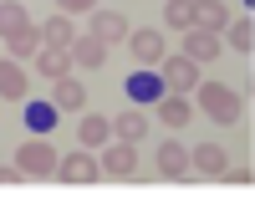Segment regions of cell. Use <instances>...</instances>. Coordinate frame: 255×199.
Returning a JSON list of instances; mask_svg holds the SVG:
<instances>
[{
    "label": "cell",
    "mask_w": 255,
    "mask_h": 199,
    "mask_svg": "<svg viewBox=\"0 0 255 199\" xmlns=\"http://www.w3.org/2000/svg\"><path fill=\"white\" fill-rule=\"evenodd\" d=\"M15 174H26V179H46V174H56V148L46 138H31V143H20L15 148Z\"/></svg>",
    "instance_id": "1"
},
{
    "label": "cell",
    "mask_w": 255,
    "mask_h": 199,
    "mask_svg": "<svg viewBox=\"0 0 255 199\" xmlns=\"http://www.w3.org/2000/svg\"><path fill=\"white\" fill-rule=\"evenodd\" d=\"M199 102H204V113L215 118V123H240V97L230 92V87H220V82H204V92H199Z\"/></svg>",
    "instance_id": "2"
},
{
    "label": "cell",
    "mask_w": 255,
    "mask_h": 199,
    "mask_svg": "<svg viewBox=\"0 0 255 199\" xmlns=\"http://www.w3.org/2000/svg\"><path fill=\"white\" fill-rule=\"evenodd\" d=\"M163 87L168 92H189V87H199V61H189V56H163Z\"/></svg>",
    "instance_id": "3"
},
{
    "label": "cell",
    "mask_w": 255,
    "mask_h": 199,
    "mask_svg": "<svg viewBox=\"0 0 255 199\" xmlns=\"http://www.w3.org/2000/svg\"><path fill=\"white\" fill-rule=\"evenodd\" d=\"M163 92H168V87H163V77L153 72V66H138V72L128 77V97H133L138 107H153Z\"/></svg>",
    "instance_id": "4"
},
{
    "label": "cell",
    "mask_w": 255,
    "mask_h": 199,
    "mask_svg": "<svg viewBox=\"0 0 255 199\" xmlns=\"http://www.w3.org/2000/svg\"><path fill=\"white\" fill-rule=\"evenodd\" d=\"M56 174H61V179H67V184H92L97 174H102V164L92 159L87 148H77L72 159H56Z\"/></svg>",
    "instance_id": "5"
},
{
    "label": "cell",
    "mask_w": 255,
    "mask_h": 199,
    "mask_svg": "<svg viewBox=\"0 0 255 199\" xmlns=\"http://www.w3.org/2000/svg\"><path fill=\"white\" fill-rule=\"evenodd\" d=\"M128 46H133V56H138L143 66H158V61H163V31H153V26L128 31Z\"/></svg>",
    "instance_id": "6"
},
{
    "label": "cell",
    "mask_w": 255,
    "mask_h": 199,
    "mask_svg": "<svg viewBox=\"0 0 255 199\" xmlns=\"http://www.w3.org/2000/svg\"><path fill=\"white\" fill-rule=\"evenodd\" d=\"M184 56H189V61H215V56H220V31L189 26V36H184Z\"/></svg>",
    "instance_id": "7"
},
{
    "label": "cell",
    "mask_w": 255,
    "mask_h": 199,
    "mask_svg": "<svg viewBox=\"0 0 255 199\" xmlns=\"http://www.w3.org/2000/svg\"><path fill=\"white\" fill-rule=\"evenodd\" d=\"M51 102H56V113H82V107H87V87H82V82L67 72V77H56Z\"/></svg>",
    "instance_id": "8"
},
{
    "label": "cell",
    "mask_w": 255,
    "mask_h": 199,
    "mask_svg": "<svg viewBox=\"0 0 255 199\" xmlns=\"http://www.w3.org/2000/svg\"><path fill=\"white\" fill-rule=\"evenodd\" d=\"M102 174H108V179H133V174H138V153H133V143L118 138V148H108V159H102Z\"/></svg>",
    "instance_id": "9"
},
{
    "label": "cell",
    "mask_w": 255,
    "mask_h": 199,
    "mask_svg": "<svg viewBox=\"0 0 255 199\" xmlns=\"http://www.w3.org/2000/svg\"><path fill=\"white\" fill-rule=\"evenodd\" d=\"M189 169H199L204 179H220L225 174V148L220 143H199L194 153H189Z\"/></svg>",
    "instance_id": "10"
},
{
    "label": "cell",
    "mask_w": 255,
    "mask_h": 199,
    "mask_svg": "<svg viewBox=\"0 0 255 199\" xmlns=\"http://www.w3.org/2000/svg\"><path fill=\"white\" fill-rule=\"evenodd\" d=\"M67 51H72V61L82 66V72H92V66H102V61H108V46H102L97 36H77Z\"/></svg>",
    "instance_id": "11"
},
{
    "label": "cell",
    "mask_w": 255,
    "mask_h": 199,
    "mask_svg": "<svg viewBox=\"0 0 255 199\" xmlns=\"http://www.w3.org/2000/svg\"><path fill=\"white\" fill-rule=\"evenodd\" d=\"M36 66H41V77H46V82H56V77L72 72V51H67V46H41V51H36Z\"/></svg>",
    "instance_id": "12"
},
{
    "label": "cell",
    "mask_w": 255,
    "mask_h": 199,
    "mask_svg": "<svg viewBox=\"0 0 255 199\" xmlns=\"http://www.w3.org/2000/svg\"><path fill=\"white\" fill-rule=\"evenodd\" d=\"M87 36H97L102 46H108V41H123L128 36V20L118 15V10H92V31Z\"/></svg>",
    "instance_id": "13"
},
{
    "label": "cell",
    "mask_w": 255,
    "mask_h": 199,
    "mask_svg": "<svg viewBox=\"0 0 255 199\" xmlns=\"http://www.w3.org/2000/svg\"><path fill=\"white\" fill-rule=\"evenodd\" d=\"M108 138H113V123H108V118L82 113V123H77V143H82V148H97V143H108Z\"/></svg>",
    "instance_id": "14"
},
{
    "label": "cell",
    "mask_w": 255,
    "mask_h": 199,
    "mask_svg": "<svg viewBox=\"0 0 255 199\" xmlns=\"http://www.w3.org/2000/svg\"><path fill=\"white\" fill-rule=\"evenodd\" d=\"M153 164H158V174H163V179H184V174H189V148H179V143H163Z\"/></svg>",
    "instance_id": "15"
},
{
    "label": "cell",
    "mask_w": 255,
    "mask_h": 199,
    "mask_svg": "<svg viewBox=\"0 0 255 199\" xmlns=\"http://www.w3.org/2000/svg\"><path fill=\"white\" fill-rule=\"evenodd\" d=\"M153 107H158V123H163V128H184V123H189V102H184L179 92H163Z\"/></svg>",
    "instance_id": "16"
},
{
    "label": "cell",
    "mask_w": 255,
    "mask_h": 199,
    "mask_svg": "<svg viewBox=\"0 0 255 199\" xmlns=\"http://www.w3.org/2000/svg\"><path fill=\"white\" fill-rule=\"evenodd\" d=\"M56 118H61V113H56V102H26V128L41 133V138L56 128Z\"/></svg>",
    "instance_id": "17"
},
{
    "label": "cell",
    "mask_w": 255,
    "mask_h": 199,
    "mask_svg": "<svg viewBox=\"0 0 255 199\" xmlns=\"http://www.w3.org/2000/svg\"><path fill=\"white\" fill-rule=\"evenodd\" d=\"M108 123H113V133H118V138H123V143H138V138H143V133H148V118L138 113V107H128V113H123V118H108Z\"/></svg>",
    "instance_id": "18"
},
{
    "label": "cell",
    "mask_w": 255,
    "mask_h": 199,
    "mask_svg": "<svg viewBox=\"0 0 255 199\" xmlns=\"http://www.w3.org/2000/svg\"><path fill=\"white\" fill-rule=\"evenodd\" d=\"M5 46H10V56H36L41 51V26H20L15 36H5Z\"/></svg>",
    "instance_id": "19"
},
{
    "label": "cell",
    "mask_w": 255,
    "mask_h": 199,
    "mask_svg": "<svg viewBox=\"0 0 255 199\" xmlns=\"http://www.w3.org/2000/svg\"><path fill=\"white\" fill-rule=\"evenodd\" d=\"M168 26H179V31H189V26H199V0H168Z\"/></svg>",
    "instance_id": "20"
},
{
    "label": "cell",
    "mask_w": 255,
    "mask_h": 199,
    "mask_svg": "<svg viewBox=\"0 0 255 199\" xmlns=\"http://www.w3.org/2000/svg\"><path fill=\"white\" fill-rule=\"evenodd\" d=\"M41 41H46V46H72L77 31H72V20H67V15H51L46 26H41Z\"/></svg>",
    "instance_id": "21"
},
{
    "label": "cell",
    "mask_w": 255,
    "mask_h": 199,
    "mask_svg": "<svg viewBox=\"0 0 255 199\" xmlns=\"http://www.w3.org/2000/svg\"><path fill=\"white\" fill-rule=\"evenodd\" d=\"M0 97H26V72L15 61H0Z\"/></svg>",
    "instance_id": "22"
},
{
    "label": "cell",
    "mask_w": 255,
    "mask_h": 199,
    "mask_svg": "<svg viewBox=\"0 0 255 199\" xmlns=\"http://www.w3.org/2000/svg\"><path fill=\"white\" fill-rule=\"evenodd\" d=\"M199 26H204V31H225V26H230L225 0H199Z\"/></svg>",
    "instance_id": "23"
},
{
    "label": "cell",
    "mask_w": 255,
    "mask_h": 199,
    "mask_svg": "<svg viewBox=\"0 0 255 199\" xmlns=\"http://www.w3.org/2000/svg\"><path fill=\"white\" fill-rule=\"evenodd\" d=\"M20 26H31V20H26V10H20L15 0H5V5H0V36H15Z\"/></svg>",
    "instance_id": "24"
},
{
    "label": "cell",
    "mask_w": 255,
    "mask_h": 199,
    "mask_svg": "<svg viewBox=\"0 0 255 199\" xmlns=\"http://www.w3.org/2000/svg\"><path fill=\"white\" fill-rule=\"evenodd\" d=\"M230 46H235L240 56H250V46H255V26H250V15H245V20H235V26H230Z\"/></svg>",
    "instance_id": "25"
},
{
    "label": "cell",
    "mask_w": 255,
    "mask_h": 199,
    "mask_svg": "<svg viewBox=\"0 0 255 199\" xmlns=\"http://www.w3.org/2000/svg\"><path fill=\"white\" fill-rule=\"evenodd\" d=\"M56 5H61V15H87V10H97V0H56Z\"/></svg>",
    "instance_id": "26"
}]
</instances>
